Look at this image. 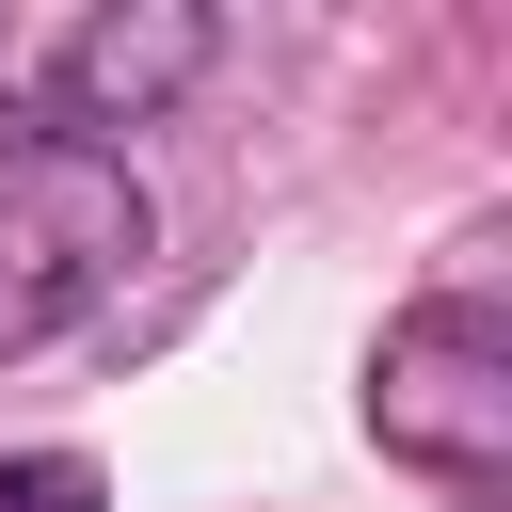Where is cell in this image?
Segmentation results:
<instances>
[{
    "mask_svg": "<svg viewBox=\"0 0 512 512\" xmlns=\"http://www.w3.org/2000/svg\"><path fill=\"white\" fill-rule=\"evenodd\" d=\"M368 432L400 464H432V480H496L512 464V320L480 288L400 304L384 352H368Z\"/></svg>",
    "mask_w": 512,
    "mask_h": 512,
    "instance_id": "3",
    "label": "cell"
},
{
    "mask_svg": "<svg viewBox=\"0 0 512 512\" xmlns=\"http://www.w3.org/2000/svg\"><path fill=\"white\" fill-rule=\"evenodd\" d=\"M208 0H0V112L48 144L144 128L160 96L208 80Z\"/></svg>",
    "mask_w": 512,
    "mask_h": 512,
    "instance_id": "2",
    "label": "cell"
},
{
    "mask_svg": "<svg viewBox=\"0 0 512 512\" xmlns=\"http://www.w3.org/2000/svg\"><path fill=\"white\" fill-rule=\"evenodd\" d=\"M144 176L128 144H48L16 128L0 144V368H32L48 336H80L128 272H144Z\"/></svg>",
    "mask_w": 512,
    "mask_h": 512,
    "instance_id": "1",
    "label": "cell"
},
{
    "mask_svg": "<svg viewBox=\"0 0 512 512\" xmlns=\"http://www.w3.org/2000/svg\"><path fill=\"white\" fill-rule=\"evenodd\" d=\"M0 512H96V464L80 448H16L0 464Z\"/></svg>",
    "mask_w": 512,
    "mask_h": 512,
    "instance_id": "4",
    "label": "cell"
}]
</instances>
